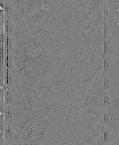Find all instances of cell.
Masks as SVG:
<instances>
[{
  "mask_svg": "<svg viewBox=\"0 0 119 145\" xmlns=\"http://www.w3.org/2000/svg\"><path fill=\"white\" fill-rule=\"evenodd\" d=\"M104 139L105 143H107L109 141V133L108 131H105L104 133Z\"/></svg>",
  "mask_w": 119,
  "mask_h": 145,
  "instance_id": "6da1fadb",
  "label": "cell"
}]
</instances>
